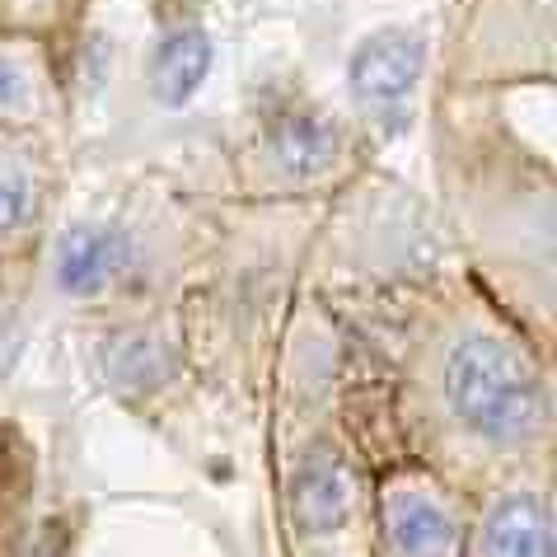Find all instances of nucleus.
<instances>
[{"label":"nucleus","mask_w":557,"mask_h":557,"mask_svg":"<svg viewBox=\"0 0 557 557\" xmlns=\"http://www.w3.org/2000/svg\"><path fill=\"white\" fill-rule=\"evenodd\" d=\"M384 300L394 404L417 463L450 487L548 469L553 343L510 319L459 262Z\"/></svg>","instance_id":"f257e3e1"},{"label":"nucleus","mask_w":557,"mask_h":557,"mask_svg":"<svg viewBox=\"0 0 557 557\" xmlns=\"http://www.w3.org/2000/svg\"><path fill=\"white\" fill-rule=\"evenodd\" d=\"M221 230L197 193L169 174H127L61 197L34 262V305L75 329L211 282Z\"/></svg>","instance_id":"7ed1b4c3"},{"label":"nucleus","mask_w":557,"mask_h":557,"mask_svg":"<svg viewBox=\"0 0 557 557\" xmlns=\"http://www.w3.org/2000/svg\"><path fill=\"white\" fill-rule=\"evenodd\" d=\"M0 127L48 132L71 141L66 57L42 42L0 34Z\"/></svg>","instance_id":"9b49d317"},{"label":"nucleus","mask_w":557,"mask_h":557,"mask_svg":"<svg viewBox=\"0 0 557 557\" xmlns=\"http://www.w3.org/2000/svg\"><path fill=\"white\" fill-rule=\"evenodd\" d=\"M463 548H473V557H553V502L544 469L492 483Z\"/></svg>","instance_id":"f8f14e48"},{"label":"nucleus","mask_w":557,"mask_h":557,"mask_svg":"<svg viewBox=\"0 0 557 557\" xmlns=\"http://www.w3.org/2000/svg\"><path fill=\"white\" fill-rule=\"evenodd\" d=\"M375 160L329 89L300 71H272L239 103L230 136V202L253 211L333 207Z\"/></svg>","instance_id":"20e7f679"},{"label":"nucleus","mask_w":557,"mask_h":557,"mask_svg":"<svg viewBox=\"0 0 557 557\" xmlns=\"http://www.w3.org/2000/svg\"><path fill=\"white\" fill-rule=\"evenodd\" d=\"M436 81V24L426 20H375L347 42L343 81L333 99L361 132L370 160L394 174V160L431 117Z\"/></svg>","instance_id":"423d86ee"},{"label":"nucleus","mask_w":557,"mask_h":557,"mask_svg":"<svg viewBox=\"0 0 557 557\" xmlns=\"http://www.w3.org/2000/svg\"><path fill=\"white\" fill-rule=\"evenodd\" d=\"M202 290H183V296L154 300L141 309H127L117 319L85 323L89 333V366L99 384L122 404H154L193 366V329Z\"/></svg>","instance_id":"0eeeda50"},{"label":"nucleus","mask_w":557,"mask_h":557,"mask_svg":"<svg viewBox=\"0 0 557 557\" xmlns=\"http://www.w3.org/2000/svg\"><path fill=\"white\" fill-rule=\"evenodd\" d=\"M89 20H95V0H0V34L42 42L61 57H71Z\"/></svg>","instance_id":"ddd939ff"},{"label":"nucleus","mask_w":557,"mask_h":557,"mask_svg":"<svg viewBox=\"0 0 557 557\" xmlns=\"http://www.w3.org/2000/svg\"><path fill=\"white\" fill-rule=\"evenodd\" d=\"M221 71V28L207 0H150L141 42V95L154 113H193Z\"/></svg>","instance_id":"1a4fd4ad"},{"label":"nucleus","mask_w":557,"mask_h":557,"mask_svg":"<svg viewBox=\"0 0 557 557\" xmlns=\"http://www.w3.org/2000/svg\"><path fill=\"white\" fill-rule=\"evenodd\" d=\"M436 215L459 272L510 319L553 343L557 178L548 141L502 113V99L431 103Z\"/></svg>","instance_id":"f03ea898"},{"label":"nucleus","mask_w":557,"mask_h":557,"mask_svg":"<svg viewBox=\"0 0 557 557\" xmlns=\"http://www.w3.org/2000/svg\"><path fill=\"white\" fill-rule=\"evenodd\" d=\"M557 0H445L431 103L553 89Z\"/></svg>","instance_id":"39448f33"},{"label":"nucleus","mask_w":557,"mask_h":557,"mask_svg":"<svg viewBox=\"0 0 557 557\" xmlns=\"http://www.w3.org/2000/svg\"><path fill=\"white\" fill-rule=\"evenodd\" d=\"M380 557H463L469 516L459 487L422 463H398L370 492Z\"/></svg>","instance_id":"9d476101"},{"label":"nucleus","mask_w":557,"mask_h":557,"mask_svg":"<svg viewBox=\"0 0 557 557\" xmlns=\"http://www.w3.org/2000/svg\"><path fill=\"white\" fill-rule=\"evenodd\" d=\"M71 188V141L0 127V268H34Z\"/></svg>","instance_id":"6e6552de"},{"label":"nucleus","mask_w":557,"mask_h":557,"mask_svg":"<svg viewBox=\"0 0 557 557\" xmlns=\"http://www.w3.org/2000/svg\"><path fill=\"white\" fill-rule=\"evenodd\" d=\"M28 314H34V268H0V370L20 356Z\"/></svg>","instance_id":"4468645a"}]
</instances>
